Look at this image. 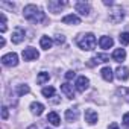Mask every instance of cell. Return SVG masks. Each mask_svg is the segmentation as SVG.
Listing matches in <instances>:
<instances>
[{
    "mask_svg": "<svg viewBox=\"0 0 129 129\" xmlns=\"http://www.w3.org/2000/svg\"><path fill=\"white\" fill-rule=\"evenodd\" d=\"M23 15H24L26 20H29V21H32V23H37V24L46 21V14H44V12L41 11V8H38L37 5H27V6H24Z\"/></svg>",
    "mask_w": 129,
    "mask_h": 129,
    "instance_id": "6da1fadb",
    "label": "cell"
},
{
    "mask_svg": "<svg viewBox=\"0 0 129 129\" xmlns=\"http://www.w3.org/2000/svg\"><path fill=\"white\" fill-rule=\"evenodd\" d=\"M76 43L82 50H93L96 47V37L93 34H82L78 37Z\"/></svg>",
    "mask_w": 129,
    "mask_h": 129,
    "instance_id": "7a4b0ae2",
    "label": "cell"
},
{
    "mask_svg": "<svg viewBox=\"0 0 129 129\" xmlns=\"http://www.w3.org/2000/svg\"><path fill=\"white\" fill-rule=\"evenodd\" d=\"M2 64H3L5 67H15L17 64H18V56H17V53L11 52V53L3 55V56H2Z\"/></svg>",
    "mask_w": 129,
    "mask_h": 129,
    "instance_id": "3957f363",
    "label": "cell"
},
{
    "mask_svg": "<svg viewBox=\"0 0 129 129\" xmlns=\"http://www.w3.org/2000/svg\"><path fill=\"white\" fill-rule=\"evenodd\" d=\"M123 18H124V12H123L121 8H114V9L109 12V21L114 23V24L120 23Z\"/></svg>",
    "mask_w": 129,
    "mask_h": 129,
    "instance_id": "277c9868",
    "label": "cell"
},
{
    "mask_svg": "<svg viewBox=\"0 0 129 129\" xmlns=\"http://www.w3.org/2000/svg\"><path fill=\"white\" fill-rule=\"evenodd\" d=\"M21 55H23V59H24V61H34V59H38V56H40L38 50L34 49V47H27V49H24Z\"/></svg>",
    "mask_w": 129,
    "mask_h": 129,
    "instance_id": "5b68a950",
    "label": "cell"
},
{
    "mask_svg": "<svg viewBox=\"0 0 129 129\" xmlns=\"http://www.w3.org/2000/svg\"><path fill=\"white\" fill-rule=\"evenodd\" d=\"M76 90L79 91V93H84L88 87H90V81H88V78H85V76H79L78 79H76Z\"/></svg>",
    "mask_w": 129,
    "mask_h": 129,
    "instance_id": "8992f818",
    "label": "cell"
},
{
    "mask_svg": "<svg viewBox=\"0 0 129 129\" xmlns=\"http://www.w3.org/2000/svg\"><path fill=\"white\" fill-rule=\"evenodd\" d=\"M75 8H76V11H78L81 15H85V17L91 12V6H90V3H85V2H78Z\"/></svg>",
    "mask_w": 129,
    "mask_h": 129,
    "instance_id": "52a82bcc",
    "label": "cell"
},
{
    "mask_svg": "<svg viewBox=\"0 0 129 129\" xmlns=\"http://www.w3.org/2000/svg\"><path fill=\"white\" fill-rule=\"evenodd\" d=\"M108 61H109V56H108L106 53H97L94 58H91V59H90L88 66H90V67H93V66H96V64H99V62H108Z\"/></svg>",
    "mask_w": 129,
    "mask_h": 129,
    "instance_id": "ba28073f",
    "label": "cell"
},
{
    "mask_svg": "<svg viewBox=\"0 0 129 129\" xmlns=\"http://www.w3.org/2000/svg\"><path fill=\"white\" fill-rule=\"evenodd\" d=\"M24 29L23 27H17L14 32H12V43L14 44H20L23 40H24Z\"/></svg>",
    "mask_w": 129,
    "mask_h": 129,
    "instance_id": "9c48e42d",
    "label": "cell"
},
{
    "mask_svg": "<svg viewBox=\"0 0 129 129\" xmlns=\"http://www.w3.org/2000/svg\"><path fill=\"white\" fill-rule=\"evenodd\" d=\"M115 78L118 81H127V78H129V69L127 67H117Z\"/></svg>",
    "mask_w": 129,
    "mask_h": 129,
    "instance_id": "30bf717a",
    "label": "cell"
},
{
    "mask_svg": "<svg viewBox=\"0 0 129 129\" xmlns=\"http://www.w3.org/2000/svg\"><path fill=\"white\" fill-rule=\"evenodd\" d=\"M61 91L66 94V97H69V99H75V90H73V85H70L69 82H66V84H62V85H61Z\"/></svg>",
    "mask_w": 129,
    "mask_h": 129,
    "instance_id": "8fae6325",
    "label": "cell"
},
{
    "mask_svg": "<svg viewBox=\"0 0 129 129\" xmlns=\"http://www.w3.org/2000/svg\"><path fill=\"white\" fill-rule=\"evenodd\" d=\"M99 46H100L102 49L108 50V49H111V47L114 46V40H112L111 37H100V40H99Z\"/></svg>",
    "mask_w": 129,
    "mask_h": 129,
    "instance_id": "7c38bea8",
    "label": "cell"
},
{
    "mask_svg": "<svg viewBox=\"0 0 129 129\" xmlns=\"http://www.w3.org/2000/svg\"><path fill=\"white\" fill-rule=\"evenodd\" d=\"M112 59L115 62H123L126 59V50L124 49H115L112 52Z\"/></svg>",
    "mask_w": 129,
    "mask_h": 129,
    "instance_id": "4fadbf2b",
    "label": "cell"
},
{
    "mask_svg": "<svg viewBox=\"0 0 129 129\" xmlns=\"http://www.w3.org/2000/svg\"><path fill=\"white\" fill-rule=\"evenodd\" d=\"M78 117H79L78 108H69V109L66 111V120H67V121H76Z\"/></svg>",
    "mask_w": 129,
    "mask_h": 129,
    "instance_id": "5bb4252c",
    "label": "cell"
},
{
    "mask_svg": "<svg viewBox=\"0 0 129 129\" xmlns=\"http://www.w3.org/2000/svg\"><path fill=\"white\" fill-rule=\"evenodd\" d=\"M97 112L94 111V109H87L85 111V121L87 123H90V124H94V123H97Z\"/></svg>",
    "mask_w": 129,
    "mask_h": 129,
    "instance_id": "9a60e30c",
    "label": "cell"
},
{
    "mask_svg": "<svg viewBox=\"0 0 129 129\" xmlns=\"http://www.w3.org/2000/svg\"><path fill=\"white\" fill-rule=\"evenodd\" d=\"M62 23L64 24H73V26H76V24H81V18L78 15H75V14H70V15H66V17L62 18Z\"/></svg>",
    "mask_w": 129,
    "mask_h": 129,
    "instance_id": "2e32d148",
    "label": "cell"
},
{
    "mask_svg": "<svg viewBox=\"0 0 129 129\" xmlns=\"http://www.w3.org/2000/svg\"><path fill=\"white\" fill-rule=\"evenodd\" d=\"M47 6H49V9L52 11V12H59L64 6H67V2H49L47 3Z\"/></svg>",
    "mask_w": 129,
    "mask_h": 129,
    "instance_id": "e0dca14e",
    "label": "cell"
},
{
    "mask_svg": "<svg viewBox=\"0 0 129 129\" xmlns=\"http://www.w3.org/2000/svg\"><path fill=\"white\" fill-rule=\"evenodd\" d=\"M100 75H102V78H103L106 82H111V81L114 79V73H112V69H111V67H103V69L100 70Z\"/></svg>",
    "mask_w": 129,
    "mask_h": 129,
    "instance_id": "ac0fdd59",
    "label": "cell"
},
{
    "mask_svg": "<svg viewBox=\"0 0 129 129\" xmlns=\"http://www.w3.org/2000/svg\"><path fill=\"white\" fill-rule=\"evenodd\" d=\"M30 111H32V114H35V115H41L43 111H44V105L40 103V102H32V103H30Z\"/></svg>",
    "mask_w": 129,
    "mask_h": 129,
    "instance_id": "d6986e66",
    "label": "cell"
},
{
    "mask_svg": "<svg viewBox=\"0 0 129 129\" xmlns=\"http://www.w3.org/2000/svg\"><path fill=\"white\" fill-rule=\"evenodd\" d=\"M47 121H49L50 124H53V126H59V124H61V118H59L58 112H55V111L49 112V115H47Z\"/></svg>",
    "mask_w": 129,
    "mask_h": 129,
    "instance_id": "ffe728a7",
    "label": "cell"
},
{
    "mask_svg": "<svg viewBox=\"0 0 129 129\" xmlns=\"http://www.w3.org/2000/svg\"><path fill=\"white\" fill-rule=\"evenodd\" d=\"M52 44H53L52 38H49L47 35L41 37V40H40V46H41V49H44V50H49V49L52 47Z\"/></svg>",
    "mask_w": 129,
    "mask_h": 129,
    "instance_id": "44dd1931",
    "label": "cell"
},
{
    "mask_svg": "<svg viewBox=\"0 0 129 129\" xmlns=\"http://www.w3.org/2000/svg\"><path fill=\"white\" fill-rule=\"evenodd\" d=\"M49 79H50V75H49V73H46V72H41V73H38V76H37V82H38L40 85H43V84L49 82Z\"/></svg>",
    "mask_w": 129,
    "mask_h": 129,
    "instance_id": "7402d4cb",
    "label": "cell"
},
{
    "mask_svg": "<svg viewBox=\"0 0 129 129\" xmlns=\"http://www.w3.org/2000/svg\"><path fill=\"white\" fill-rule=\"evenodd\" d=\"M41 93H43L44 97L49 99V97H53V96H55V88H53V87H44V88L41 90Z\"/></svg>",
    "mask_w": 129,
    "mask_h": 129,
    "instance_id": "603a6c76",
    "label": "cell"
},
{
    "mask_svg": "<svg viewBox=\"0 0 129 129\" xmlns=\"http://www.w3.org/2000/svg\"><path fill=\"white\" fill-rule=\"evenodd\" d=\"M30 91V88H29V85H18V88H17V93H18V96H24V94H27Z\"/></svg>",
    "mask_w": 129,
    "mask_h": 129,
    "instance_id": "cb8c5ba5",
    "label": "cell"
},
{
    "mask_svg": "<svg viewBox=\"0 0 129 129\" xmlns=\"http://www.w3.org/2000/svg\"><path fill=\"white\" fill-rule=\"evenodd\" d=\"M120 43L123 44V46H126V44H129V32H123V34H120Z\"/></svg>",
    "mask_w": 129,
    "mask_h": 129,
    "instance_id": "d4e9b609",
    "label": "cell"
},
{
    "mask_svg": "<svg viewBox=\"0 0 129 129\" xmlns=\"http://www.w3.org/2000/svg\"><path fill=\"white\" fill-rule=\"evenodd\" d=\"M0 18H2V24H0V32H6V17L5 14H0Z\"/></svg>",
    "mask_w": 129,
    "mask_h": 129,
    "instance_id": "484cf974",
    "label": "cell"
},
{
    "mask_svg": "<svg viewBox=\"0 0 129 129\" xmlns=\"http://www.w3.org/2000/svg\"><path fill=\"white\" fill-rule=\"evenodd\" d=\"M118 93L129 102V88H124V87H123V88H118Z\"/></svg>",
    "mask_w": 129,
    "mask_h": 129,
    "instance_id": "4316f807",
    "label": "cell"
},
{
    "mask_svg": "<svg viewBox=\"0 0 129 129\" xmlns=\"http://www.w3.org/2000/svg\"><path fill=\"white\" fill-rule=\"evenodd\" d=\"M55 43L59 44V46L64 44V43H66V37H64V35H56V37H55Z\"/></svg>",
    "mask_w": 129,
    "mask_h": 129,
    "instance_id": "83f0119b",
    "label": "cell"
},
{
    "mask_svg": "<svg viewBox=\"0 0 129 129\" xmlns=\"http://www.w3.org/2000/svg\"><path fill=\"white\" fill-rule=\"evenodd\" d=\"M75 76H76V73H75V72H72V70L66 73V79H67V81H72V79H73Z\"/></svg>",
    "mask_w": 129,
    "mask_h": 129,
    "instance_id": "f1b7e54d",
    "label": "cell"
},
{
    "mask_svg": "<svg viewBox=\"0 0 129 129\" xmlns=\"http://www.w3.org/2000/svg\"><path fill=\"white\" fill-rule=\"evenodd\" d=\"M2 118H3V120H6V118H8V108H6V106H3V108H2Z\"/></svg>",
    "mask_w": 129,
    "mask_h": 129,
    "instance_id": "f546056e",
    "label": "cell"
},
{
    "mask_svg": "<svg viewBox=\"0 0 129 129\" xmlns=\"http://www.w3.org/2000/svg\"><path fill=\"white\" fill-rule=\"evenodd\" d=\"M123 124L124 126H129V112L123 115Z\"/></svg>",
    "mask_w": 129,
    "mask_h": 129,
    "instance_id": "4dcf8cb0",
    "label": "cell"
},
{
    "mask_svg": "<svg viewBox=\"0 0 129 129\" xmlns=\"http://www.w3.org/2000/svg\"><path fill=\"white\" fill-rule=\"evenodd\" d=\"M108 129H118V124H117V123H111Z\"/></svg>",
    "mask_w": 129,
    "mask_h": 129,
    "instance_id": "1f68e13d",
    "label": "cell"
},
{
    "mask_svg": "<svg viewBox=\"0 0 129 129\" xmlns=\"http://www.w3.org/2000/svg\"><path fill=\"white\" fill-rule=\"evenodd\" d=\"M5 46V38H0V47Z\"/></svg>",
    "mask_w": 129,
    "mask_h": 129,
    "instance_id": "d6a6232c",
    "label": "cell"
},
{
    "mask_svg": "<svg viewBox=\"0 0 129 129\" xmlns=\"http://www.w3.org/2000/svg\"><path fill=\"white\" fill-rule=\"evenodd\" d=\"M47 129H49V127H47Z\"/></svg>",
    "mask_w": 129,
    "mask_h": 129,
    "instance_id": "836d02e7",
    "label": "cell"
}]
</instances>
